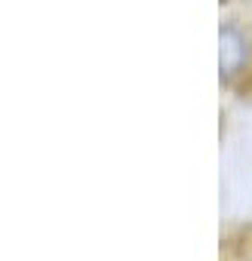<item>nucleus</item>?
<instances>
[{"label": "nucleus", "mask_w": 252, "mask_h": 261, "mask_svg": "<svg viewBox=\"0 0 252 261\" xmlns=\"http://www.w3.org/2000/svg\"><path fill=\"white\" fill-rule=\"evenodd\" d=\"M249 65V43L237 28H224L221 31V74L231 80L237 74H243Z\"/></svg>", "instance_id": "f257e3e1"}]
</instances>
